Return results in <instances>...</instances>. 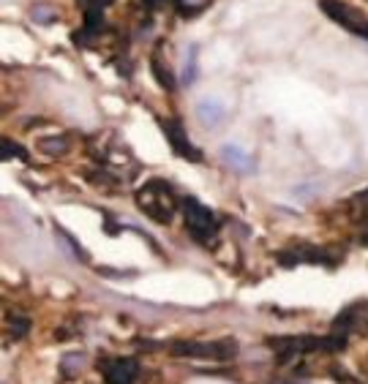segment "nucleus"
Segmentation results:
<instances>
[{
    "mask_svg": "<svg viewBox=\"0 0 368 384\" xmlns=\"http://www.w3.org/2000/svg\"><path fill=\"white\" fill-rule=\"evenodd\" d=\"M142 3H145L148 8H161V6L167 3V0H142Z\"/></svg>",
    "mask_w": 368,
    "mask_h": 384,
    "instance_id": "2eb2a0df",
    "label": "nucleus"
},
{
    "mask_svg": "<svg viewBox=\"0 0 368 384\" xmlns=\"http://www.w3.org/2000/svg\"><path fill=\"white\" fill-rule=\"evenodd\" d=\"M82 362H85V354H66L61 362V371L66 376H77V371L82 368Z\"/></svg>",
    "mask_w": 368,
    "mask_h": 384,
    "instance_id": "4468645a",
    "label": "nucleus"
},
{
    "mask_svg": "<svg viewBox=\"0 0 368 384\" xmlns=\"http://www.w3.org/2000/svg\"><path fill=\"white\" fill-rule=\"evenodd\" d=\"M137 205L145 216H151L158 224H169V218L175 216V207H178V199H175V189L167 183V180H151L145 183L139 193H137Z\"/></svg>",
    "mask_w": 368,
    "mask_h": 384,
    "instance_id": "f257e3e1",
    "label": "nucleus"
},
{
    "mask_svg": "<svg viewBox=\"0 0 368 384\" xmlns=\"http://www.w3.org/2000/svg\"><path fill=\"white\" fill-rule=\"evenodd\" d=\"M151 68H153V77L158 79V85H161L164 90H175V77H172V68L161 61V55H153Z\"/></svg>",
    "mask_w": 368,
    "mask_h": 384,
    "instance_id": "9d476101",
    "label": "nucleus"
},
{
    "mask_svg": "<svg viewBox=\"0 0 368 384\" xmlns=\"http://www.w3.org/2000/svg\"><path fill=\"white\" fill-rule=\"evenodd\" d=\"M183 216L185 224H188V232L197 237V240H210L215 232H218V218L210 207H205L202 202H197L194 196L183 199Z\"/></svg>",
    "mask_w": 368,
    "mask_h": 384,
    "instance_id": "7ed1b4c3",
    "label": "nucleus"
},
{
    "mask_svg": "<svg viewBox=\"0 0 368 384\" xmlns=\"http://www.w3.org/2000/svg\"><path fill=\"white\" fill-rule=\"evenodd\" d=\"M175 354H191V357H210V360H229L235 354L232 341H218V344H178Z\"/></svg>",
    "mask_w": 368,
    "mask_h": 384,
    "instance_id": "39448f33",
    "label": "nucleus"
},
{
    "mask_svg": "<svg viewBox=\"0 0 368 384\" xmlns=\"http://www.w3.org/2000/svg\"><path fill=\"white\" fill-rule=\"evenodd\" d=\"M199 77V47H191L188 49V58H185V68H183V85H194Z\"/></svg>",
    "mask_w": 368,
    "mask_h": 384,
    "instance_id": "9b49d317",
    "label": "nucleus"
},
{
    "mask_svg": "<svg viewBox=\"0 0 368 384\" xmlns=\"http://www.w3.org/2000/svg\"><path fill=\"white\" fill-rule=\"evenodd\" d=\"M319 8H322L325 17H330L344 31L355 33L360 38H368V17L360 14L358 8H352V6H346L341 0H319Z\"/></svg>",
    "mask_w": 368,
    "mask_h": 384,
    "instance_id": "f03ea898",
    "label": "nucleus"
},
{
    "mask_svg": "<svg viewBox=\"0 0 368 384\" xmlns=\"http://www.w3.org/2000/svg\"><path fill=\"white\" fill-rule=\"evenodd\" d=\"M161 128H164V136H167V142L172 145V150L185 161H194V163H199L202 161V150L188 139V134H185L183 123L178 120V118H172V120H161Z\"/></svg>",
    "mask_w": 368,
    "mask_h": 384,
    "instance_id": "20e7f679",
    "label": "nucleus"
},
{
    "mask_svg": "<svg viewBox=\"0 0 368 384\" xmlns=\"http://www.w3.org/2000/svg\"><path fill=\"white\" fill-rule=\"evenodd\" d=\"M197 118H199V123L205 128H215L227 120V109H224V104L215 101V98H202V101L197 104Z\"/></svg>",
    "mask_w": 368,
    "mask_h": 384,
    "instance_id": "0eeeda50",
    "label": "nucleus"
},
{
    "mask_svg": "<svg viewBox=\"0 0 368 384\" xmlns=\"http://www.w3.org/2000/svg\"><path fill=\"white\" fill-rule=\"evenodd\" d=\"M25 156H28V150H25L22 145H17V142H11V139L0 136V161L25 159Z\"/></svg>",
    "mask_w": 368,
    "mask_h": 384,
    "instance_id": "ddd939ff",
    "label": "nucleus"
},
{
    "mask_svg": "<svg viewBox=\"0 0 368 384\" xmlns=\"http://www.w3.org/2000/svg\"><path fill=\"white\" fill-rule=\"evenodd\" d=\"M139 374V365L137 360H128V357H121V360H109L104 365V379L107 384H131Z\"/></svg>",
    "mask_w": 368,
    "mask_h": 384,
    "instance_id": "423d86ee",
    "label": "nucleus"
},
{
    "mask_svg": "<svg viewBox=\"0 0 368 384\" xmlns=\"http://www.w3.org/2000/svg\"><path fill=\"white\" fill-rule=\"evenodd\" d=\"M38 147L47 156H63L68 150V139H63V136H41L38 139Z\"/></svg>",
    "mask_w": 368,
    "mask_h": 384,
    "instance_id": "f8f14e48",
    "label": "nucleus"
},
{
    "mask_svg": "<svg viewBox=\"0 0 368 384\" xmlns=\"http://www.w3.org/2000/svg\"><path fill=\"white\" fill-rule=\"evenodd\" d=\"M58 8L49 3H33L31 6V19L36 25H55L58 22Z\"/></svg>",
    "mask_w": 368,
    "mask_h": 384,
    "instance_id": "1a4fd4ad",
    "label": "nucleus"
},
{
    "mask_svg": "<svg viewBox=\"0 0 368 384\" xmlns=\"http://www.w3.org/2000/svg\"><path fill=\"white\" fill-rule=\"evenodd\" d=\"M221 159L227 161L232 169H238V172H254V159L240 150L238 145H224L221 147Z\"/></svg>",
    "mask_w": 368,
    "mask_h": 384,
    "instance_id": "6e6552de",
    "label": "nucleus"
}]
</instances>
